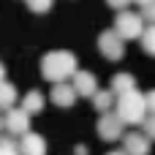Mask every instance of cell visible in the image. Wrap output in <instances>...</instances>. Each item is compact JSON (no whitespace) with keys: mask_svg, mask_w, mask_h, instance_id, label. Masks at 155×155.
<instances>
[{"mask_svg":"<svg viewBox=\"0 0 155 155\" xmlns=\"http://www.w3.org/2000/svg\"><path fill=\"white\" fill-rule=\"evenodd\" d=\"M79 74V63H76V54L68 52V49H52L41 57V76L46 82H68Z\"/></svg>","mask_w":155,"mask_h":155,"instance_id":"obj_1","label":"cell"},{"mask_svg":"<svg viewBox=\"0 0 155 155\" xmlns=\"http://www.w3.org/2000/svg\"><path fill=\"white\" fill-rule=\"evenodd\" d=\"M114 112L120 114V120L125 125H144V120L150 117V106H147V95L139 90H131L125 95L117 98Z\"/></svg>","mask_w":155,"mask_h":155,"instance_id":"obj_2","label":"cell"},{"mask_svg":"<svg viewBox=\"0 0 155 155\" xmlns=\"http://www.w3.org/2000/svg\"><path fill=\"white\" fill-rule=\"evenodd\" d=\"M114 30L120 33V38H123V41H134V38H139V41H142V35H144L147 25H144V16H142V14L120 11V14H117V19H114Z\"/></svg>","mask_w":155,"mask_h":155,"instance_id":"obj_3","label":"cell"},{"mask_svg":"<svg viewBox=\"0 0 155 155\" xmlns=\"http://www.w3.org/2000/svg\"><path fill=\"white\" fill-rule=\"evenodd\" d=\"M95 131H98V136L104 139V142H120V139H125V123L120 120V114L117 112H106V114H101L98 117V125H95Z\"/></svg>","mask_w":155,"mask_h":155,"instance_id":"obj_4","label":"cell"},{"mask_svg":"<svg viewBox=\"0 0 155 155\" xmlns=\"http://www.w3.org/2000/svg\"><path fill=\"white\" fill-rule=\"evenodd\" d=\"M98 49H101V54H104L106 60L117 63V60H123V54H125V41H123L120 33L112 27V30H104V33L98 35Z\"/></svg>","mask_w":155,"mask_h":155,"instance_id":"obj_5","label":"cell"},{"mask_svg":"<svg viewBox=\"0 0 155 155\" xmlns=\"http://www.w3.org/2000/svg\"><path fill=\"white\" fill-rule=\"evenodd\" d=\"M3 125H5V131H8L11 136H19V139H22L25 134H30V114H27L22 106H16V109L5 112Z\"/></svg>","mask_w":155,"mask_h":155,"instance_id":"obj_6","label":"cell"},{"mask_svg":"<svg viewBox=\"0 0 155 155\" xmlns=\"http://www.w3.org/2000/svg\"><path fill=\"white\" fill-rule=\"evenodd\" d=\"M150 144H153V139L142 131H131V134H125V139H123V150L128 155H150Z\"/></svg>","mask_w":155,"mask_h":155,"instance_id":"obj_7","label":"cell"},{"mask_svg":"<svg viewBox=\"0 0 155 155\" xmlns=\"http://www.w3.org/2000/svg\"><path fill=\"white\" fill-rule=\"evenodd\" d=\"M76 98H79V93L74 90V84H71V82H60V84H52L49 101H52L54 106H60V109H65V106H74V104H76Z\"/></svg>","mask_w":155,"mask_h":155,"instance_id":"obj_8","label":"cell"},{"mask_svg":"<svg viewBox=\"0 0 155 155\" xmlns=\"http://www.w3.org/2000/svg\"><path fill=\"white\" fill-rule=\"evenodd\" d=\"M71 84H74V90H76L82 98H93V95L98 93V79H95L90 71H79V74L71 79Z\"/></svg>","mask_w":155,"mask_h":155,"instance_id":"obj_9","label":"cell"},{"mask_svg":"<svg viewBox=\"0 0 155 155\" xmlns=\"http://www.w3.org/2000/svg\"><path fill=\"white\" fill-rule=\"evenodd\" d=\"M19 150H22V155H46V142H44L41 134L30 131L19 139Z\"/></svg>","mask_w":155,"mask_h":155,"instance_id":"obj_10","label":"cell"},{"mask_svg":"<svg viewBox=\"0 0 155 155\" xmlns=\"http://www.w3.org/2000/svg\"><path fill=\"white\" fill-rule=\"evenodd\" d=\"M117 98L120 95H125V93H131V90H136V79H134V74H114L112 76V87H109Z\"/></svg>","mask_w":155,"mask_h":155,"instance_id":"obj_11","label":"cell"},{"mask_svg":"<svg viewBox=\"0 0 155 155\" xmlns=\"http://www.w3.org/2000/svg\"><path fill=\"white\" fill-rule=\"evenodd\" d=\"M16 101H19L16 87H14L11 82L3 79V84H0V106H3L5 112H11V109H16Z\"/></svg>","mask_w":155,"mask_h":155,"instance_id":"obj_12","label":"cell"},{"mask_svg":"<svg viewBox=\"0 0 155 155\" xmlns=\"http://www.w3.org/2000/svg\"><path fill=\"white\" fill-rule=\"evenodd\" d=\"M93 106H95L101 114H106V112H112V106H117V95H114L112 90H98V93L93 95Z\"/></svg>","mask_w":155,"mask_h":155,"instance_id":"obj_13","label":"cell"},{"mask_svg":"<svg viewBox=\"0 0 155 155\" xmlns=\"http://www.w3.org/2000/svg\"><path fill=\"white\" fill-rule=\"evenodd\" d=\"M22 109H25L27 114H38V112L44 109V95H41L38 90H30V93L22 98Z\"/></svg>","mask_w":155,"mask_h":155,"instance_id":"obj_14","label":"cell"},{"mask_svg":"<svg viewBox=\"0 0 155 155\" xmlns=\"http://www.w3.org/2000/svg\"><path fill=\"white\" fill-rule=\"evenodd\" d=\"M142 49L155 57V25H147V30H144V35H142Z\"/></svg>","mask_w":155,"mask_h":155,"instance_id":"obj_15","label":"cell"},{"mask_svg":"<svg viewBox=\"0 0 155 155\" xmlns=\"http://www.w3.org/2000/svg\"><path fill=\"white\" fill-rule=\"evenodd\" d=\"M0 155H22V150H19V144H16L11 136H5V139L0 142Z\"/></svg>","mask_w":155,"mask_h":155,"instance_id":"obj_16","label":"cell"},{"mask_svg":"<svg viewBox=\"0 0 155 155\" xmlns=\"http://www.w3.org/2000/svg\"><path fill=\"white\" fill-rule=\"evenodd\" d=\"M25 3H27V8H30V11H35V14H46V11L52 8V3H54V0H25Z\"/></svg>","mask_w":155,"mask_h":155,"instance_id":"obj_17","label":"cell"},{"mask_svg":"<svg viewBox=\"0 0 155 155\" xmlns=\"http://www.w3.org/2000/svg\"><path fill=\"white\" fill-rule=\"evenodd\" d=\"M142 16H144V22L147 25H155V3H150V5H144L142 11H139Z\"/></svg>","mask_w":155,"mask_h":155,"instance_id":"obj_18","label":"cell"},{"mask_svg":"<svg viewBox=\"0 0 155 155\" xmlns=\"http://www.w3.org/2000/svg\"><path fill=\"white\" fill-rule=\"evenodd\" d=\"M134 0H106V5L109 8H114V11H128V5H131Z\"/></svg>","mask_w":155,"mask_h":155,"instance_id":"obj_19","label":"cell"},{"mask_svg":"<svg viewBox=\"0 0 155 155\" xmlns=\"http://www.w3.org/2000/svg\"><path fill=\"white\" fill-rule=\"evenodd\" d=\"M142 128H144V134H147V136L155 142V114H150V117L144 120V125H142Z\"/></svg>","mask_w":155,"mask_h":155,"instance_id":"obj_20","label":"cell"},{"mask_svg":"<svg viewBox=\"0 0 155 155\" xmlns=\"http://www.w3.org/2000/svg\"><path fill=\"white\" fill-rule=\"evenodd\" d=\"M147 106H150V114H155V90L147 93Z\"/></svg>","mask_w":155,"mask_h":155,"instance_id":"obj_21","label":"cell"},{"mask_svg":"<svg viewBox=\"0 0 155 155\" xmlns=\"http://www.w3.org/2000/svg\"><path fill=\"white\" fill-rule=\"evenodd\" d=\"M134 3H139V5L144 8V5H150V3H155V0H134Z\"/></svg>","mask_w":155,"mask_h":155,"instance_id":"obj_22","label":"cell"},{"mask_svg":"<svg viewBox=\"0 0 155 155\" xmlns=\"http://www.w3.org/2000/svg\"><path fill=\"white\" fill-rule=\"evenodd\" d=\"M106 155H128L125 150H112V153H106Z\"/></svg>","mask_w":155,"mask_h":155,"instance_id":"obj_23","label":"cell"}]
</instances>
